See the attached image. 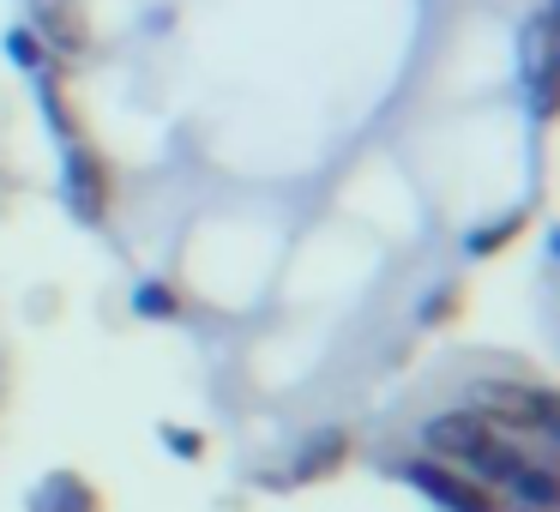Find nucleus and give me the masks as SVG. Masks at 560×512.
I'll list each match as a JSON object with an SVG mask.
<instances>
[{
	"label": "nucleus",
	"mask_w": 560,
	"mask_h": 512,
	"mask_svg": "<svg viewBox=\"0 0 560 512\" xmlns=\"http://www.w3.org/2000/svg\"><path fill=\"white\" fill-rule=\"evenodd\" d=\"M158 440L170 452H182V458H199V452H206V440H199L194 428H158Z\"/></svg>",
	"instance_id": "nucleus-13"
},
{
	"label": "nucleus",
	"mask_w": 560,
	"mask_h": 512,
	"mask_svg": "<svg viewBox=\"0 0 560 512\" xmlns=\"http://www.w3.org/2000/svg\"><path fill=\"white\" fill-rule=\"evenodd\" d=\"M67 206L79 211L85 223H103V211H109V170H103V158L91 146H67Z\"/></svg>",
	"instance_id": "nucleus-6"
},
{
	"label": "nucleus",
	"mask_w": 560,
	"mask_h": 512,
	"mask_svg": "<svg viewBox=\"0 0 560 512\" xmlns=\"http://www.w3.org/2000/svg\"><path fill=\"white\" fill-rule=\"evenodd\" d=\"M470 398H476V416H488L494 428H518V434H542V440H555L560 428L555 392L530 386V380H482Z\"/></svg>",
	"instance_id": "nucleus-2"
},
{
	"label": "nucleus",
	"mask_w": 560,
	"mask_h": 512,
	"mask_svg": "<svg viewBox=\"0 0 560 512\" xmlns=\"http://www.w3.org/2000/svg\"><path fill=\"white\" fill-rule=\"evenodd\" d=\"M133 314H139V319H182V295H175L170 283L145 278V283L133 290Z\"/></svg>",
	"instance_id": "nucleus-10"
},
{
	"label": "nucleus",
	"mask_w": 560,
	"mask_h": 512,
	"mask_svg": "<svg viewBox=\"0 0 560 512\" xmlns=\"http://www.w3.org/2000/svg\"><path fill=\"white\" fill-rule=\"evenodd\" d=\"M518 230H524V211H512V218H500L494 230H476V235H470V242H464V247H470V254H500V247H506V242H512V235H518Z\"/></svg>",
	"instance_id": "nucleus-12"
},
{
	"label": "nucleus",
	"mask_w": 560,
	"mask_h": 512,
	"mask_svg": "<svg viewBox=\"0 0 560 512\" xmlns=\"http://www.w3.org/2000/svg\"><path fill=\"white\" fill-rule=\"evenodd\" d=\"M7 55H13V67H25V73H49V49H43V37L31 25L7 31Z\"/></svg>",
	"instance_id": "nucleus-11"
},
{
	"label": "nucleus",
	"mask_w": 560,
	"mask_h": 512,
	"mask_svg": "<svg viewBox=\"0 0 560 512\" xmlns=\"http://www.w3.org/2000/svg\"><path fill=\"white\" fill-rule=\"evenodd\" d=\"M518 79L530 109L548 121L555 115V7H536L518 25Z\"/></svg>",
	"instance_id": "nucleus-3"
},
{
	"label": "nucleus",
	"mask_w": 560,
	"mask_h": 512,
	"mask_svg": "<svg viewBox=\"0 0 560 512\" xmlns=\"http://www.w3.org/2000/svg\"><path fill=\"white\" fill-rule=\"evenodd\" d=\"M422 446L440 452V458L470 464L482 482H506V488H512V476L530 464V458H524V446H512V440L500 434L488 416H476V410H440L434 422L422 428Z\"/></svg>",
	"instance_id": "nucleus-1"
},
{
	"label": "nucleus",
	"mask_w": 560,
	"mask_h": 512,
	"mask_svg": "<svg viewBox=\"0 0 560 512\" xmlns=\"http://www.w3.org/2000/svg\"><path fill=\"white\" fill-rule=\"evenodd\" d=\"M31 31H37L43 49L61 55V61L91 55V13H85V0H31Z\"/></svg>",
	"instance_id": "nucleus-4"
},
{
	"label": "nucleus",
	"mask_w": 560,
	"mask_h": 512,
	"mask_svg": "<svg viewBox=\"0 0 560 512\" xmlns=\"http://www.w3.org/2000/svg\"><path fill=\"white\" fill-rule=\"evenodd\" d=\"M512 494L530 512H555V470H548V464H524V470L512 476Z\"/></svg>",
	"instance_id": "nucleus-9"
},
{
	"label": "nucleus",
	"mask_w": 560,
	"mask_h": 512,
	"mask_svg": "<svg viewBox=\"0 0 560 512\" xmlns=\"http://www.w3.org/2000/svg\"><path fill=\"white\" fill-rule=\"evenodd\" d=\"M343 428H331V434H314L307 440V452L295 458V470H290V482H314V476H326V470H338V458H343Z\"/></svg>",
	"instance_id": "nucleus-8"
},
{
	"label": "nucleus",
	"mask_w": 560,
	"mask_h": 512,
	"mask_svg": "<svg viewBox=\"0 0 560 512\" xmlns=\"http://www.w3.org/2000/svg\"><path fill=\"white\" fill-rule=\"evenodd\" d=\"M31 512H97V488H85L79 476L55 470L49 482L31 494Z\"/></svg>",
	"instance_id": "nucleus-7"
},
{
	"label": "nucleus",
	"mask_w": 560,
	"mask_h": 512,
	"mask_svg": "<svg viewBox=\"0 0 560 512\" xmlns=\"http://www.w3.org/2000/svg\"><path fill=\"white\" fill-rule=\"evenodd\" d=\"M398 476L410 488H422L428 500H434L440 512H494V500L482 494V488L470 482V476H458V470H446V464H428V458H404L398 464Z\"/></svg>",
	"instance_id": "nucleus-5"
}]
</instances>
